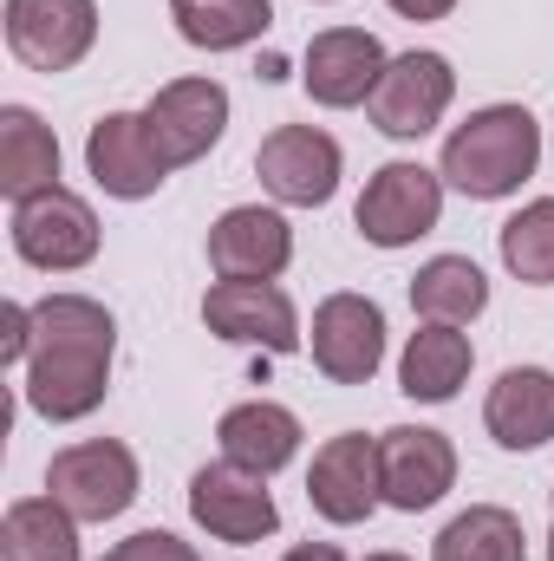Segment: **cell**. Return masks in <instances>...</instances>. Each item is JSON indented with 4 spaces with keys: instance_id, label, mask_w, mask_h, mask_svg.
<instances>
[{
    "instance_id": "15",
    "label": "cell",
    "mask_w": 554,
    "mask_h": 561,
    "mask_svg": "<svg viewBox=\"0 0 554 561\" xmlns=\"http://www.w3.org/2000/svg\"><path fill=\"white\" fill-rule=\"evenodd\" d=\"M203 320L229 346H262V353H300V313L275 280H216L203 294Z\"/></svg>"
},
{
    "instance_id": "9",
    "label": "cell",
    "mask_w": 554,
    "mask_h": 561,
    "mask_svg": "<svg viewBox=\"0 0 554 561\" xmlns=\"http://www.w3.org/2000/svg\"><path fill=\"white\" fill-rule=\"evenodd\" d=\"M313 366L333 386H366L385 366V313L366 294H326L313 307Z\"/></svg>"
},
{
    "instance_id": "14",
    "label": "cell",
    "mask_w": 554,
    "mask_h": 561,
    "mask_svg": "<svg viewBox=\"0 0 554 561\" xmlns=\"http://www.w3.org/2000/svg\"><path fill=\"white\" fill-rule=\"evenodd\" d=\"M143 125H150V144L163 150L170 170L209 157L222 131H229V92L216 79H170L150 105H143Z\"/></svg>"
},
{
    "instance_id": "6",
    "label": "cell",
    "mask_w": 554,
    "mask_h": 561,
    "mask_svg": "<svg viewBox=\"0 0 554 561\" xmlns=\"http://www.w3.org/2000/svg\"><path fill=\"white\" fill-rule=\"evenodd\" d=\"M385 66H392V53L379 46V33H366V26H326V33L307 39L300 85H307L313 105H326V112H353V105H372Z\"/></svg>"
},
{
    "instance_id": "17",
    "label": "cell",
    "mask_w": 554,
    "mask_h": 561,
    "mask_svg": "<svg viewBox=\"0 0 554 561\" xmlns=\"http://www.w3.org/2000/svg\"><path fill=\"white\" fill-rule=\"evenodd\" d=\"M293 262V229L280 209L235 203L209 222V268L222 280H275Z\"/></svg>"
},
{
    "instance_id": "27",
    "label": "cell",
    "mask_w": 554,
    "mask_h": 561,
    "mask_svg": "<svg viewBox=\"0 0 554 561\" xmlns=\"http://www.w3.org/2000/svg\"><path fill=\"white\" fill-rule=\"evenodd\" d=\"M105 561H203V556L183 536H170V529H138V536H125Z\"/></svg>"
},
{
    "instance_id": "32",
    "label": "cell",
    "mask_w": 554,
    "mask_h": 561,
    "mask_svg": "<svg viewBox=\"0 0 554 561\" xmlns=\"http://www.w3.org/2000/svg\"><path fill=\"white\" fill-rule=\"evenodd\" d=\"M549 561H554V529H549Z\"/></svg>"
},
{
    "instance_id": "1",
    "label": "cell",
    "mask_w": 554,
    "mask_h": 561,
    "mask_svg": "<svg viewBox=\"0 0 554 561\" xmlns=\"http://www.w3.org/2000/svg\"><path fill=\"white\" fill-rule=\"evenodd\" d=\"M112 353H118V320L92 294H46L33 300V353L20 399L53 424L92 419L112 392Z\"/></svg>"
},
{
    "instance_id": "5",
    "label": "cell",
    "mask_w": 554,
    "mask_h": 561,
    "mask_svg": "<svg viewBox=\"0 0 554 561\" xmlns=\"http://www.w3.org/2000/svg\"><path fill=\"white\" fill-rule=\"evenodd\" d=\"M437 216H443V176L424 163H405V157L372 170V183L353 209V222L372 249H412L417 236L437 229Z\"/></svg>"
},
{
    "instance_id": "26",
    "label": "cell",
    "mask_w": 554,
    "mask_h": 561,
    "mask_svg": "<svg viewBox=\"0 0 554 561\" xmlns=\"http://www.w3.org/2000/svg\"><path fill=\"white\" fill-rule=\"evenodd\" d=\"M503 268L529 287H554V196L522 203L503 222Z\"/></svg>"
},
{
    "instance_id": "2",
    "label": "cell",
    "mask_w": 554,
    "mask_h": 561,
    "mask_svg": "<svg viewBox=\"0 0 554 561\" xmlns=\"http://www.w3.org/2000/svg\"><path fill=\"white\" fill-rule=\"evenodd\" d=\"M542 163V125L529 105H483L470 112L450 138H443V163L437 176L470 196V203H503L516 196Z\"/></svg>"
},
{
    "instance_id": "22",
    "label": "cell",
    "mask_w": 554,
    "mask_h": 561,
    "mask_svg": "<svg viewBox=\"0 0 554 561\" xmlns=\"http://www.w3.org/2000/svg\"><path fill=\"white\" fill-rule=\"evenodd\" d=\"M0 556L7 561H79V516L53 496H20L0 516Z\"/></svg>"
},
{
    "instance_id": "30",
    "label": "cell",
    "mask_w": 554,
    "mask_h": 561,
    "mask_svg": "<svg viewBox=\"0 0 554 561\" xmlns=\"http://www.w3.org/2000/svg\"><path fill=\"white\" fill-rule=\"evenodd\" d=\"M280 561H346V556H339L333 542H300V549H287Z\"/></svg>"
},
{
    "instance_id": "4",
    "label": "cell",
    "mask_w": 554,
    "mask_h": 561,
    "mask_svg": "<svg viewBox=\"0 0 554 561\" xmlns=\"http://www.w3.org/2000/svg\"><path fill=\"white\" fill-rule=\"evenodd\" d=\"M13 255L26 268H46V275H72L99 255V216L85 196H72L66 183L13 203Z\"/></svg>"
},
{
    "instance_id": "20",
    "label": "cell",
    "mask_w": 554,
    "mask_h": 561,
    "mask_svg": "<svg viewBox=\"0 0 554 561\" xmlns=\"http://www.w3.org/2000/svg\"><path fill=\"white\" fill-rule=\"evenodd\" d=\"M470 366H476L470 333H457V327H443V320H424L412 340H405V359H399V392H405V399H417V405H450V399L463 392Z\"/></svg>"
},
{
    "instance_id": "7",
    "label": "cell",
    "mask_w": 554,
    "mask_h": 561,
    "mask_svg": "<svg viewBox=\"0 0 554 561\" xmlns=\"http://www.w3.org/2000/svg\"><path fill=\"white\" fill-rule=\"evenodd\" d=\"M189 516H196L216 542H229V549H255V542H268L280 529L268 477H249V470H235L229 457H222V463H203V470L189 477Z\"/></svg>"
},
{
    "instance_id": "31",
    "label": "cell",
    "mask_w": 554,
    "mask_h": 561,
    "mask_svg": "<svg viewBox=\"0 0 554 561\" xmlns=\"http://www.w3.org/2000/svg\"><path fill=\"white\" fill-rule=\"evenodd\" d=\"M366 561H412V556H399V549H385V556H366Z\"/></svg>"
},
{
    "instance_id": "29",
    "label": "cell",
    "mask_w": 554,
    "mask_h": 561,
    "mask_svg": "<svg viewBox=\"0 0 554 561\" xmlns=\"http://www.w3.org/2000/svg\"><path fill=\"white\" fill-rule=\"evenodd\" d=\"M385 7H392L399 20H450L457 0H385Z\"/></svg>"
},
{
    "instance_id": "25",
    "label": "cell",
    "mask_w": 554,
    "mask_h": 561,
    "mask_svg": "<svg viewBox=\"0 0 554 561\" xmlns=\"http://www.w3.org/2000/svg\"><path fill=\"white\" fill-rule=\"evenodd\" d=\"M412 307L424 320H443V327H463L489 307V280L470 255H430L412 275Z\"/></svg>"
},
{
    "instance_id": "21",
    "label": "cell",
    "mask_w": 554,
    "mask_h": 561,
    "mask_svg": "<svg viewBox=\"0 0 554 561\" xmlns=\"http://www.w3.org/2000/svg\"><path fill=\"white\" fill-rule=\"evenodd\" d=\"M59 183V138L33 105H0V196L26 203Z\"/></svg>"
},
{
    "instance_id": "16",
    "label": "cell",
    "mask_w": 554,
    "mask_h": 561,
    "mask_svg": "<svg viewBox=\"0 0 554 561\" xmlns=\"http://www.w3.org/2000/svg\"><path fill=\"white\" fill-rule=\"evenodd\" d=\"M85 170H92V183H99L105 196H118V203L157 196L163 176H170L163 150L150 144L143 112H105V118L92 125V138H85Z\"/></svg>"
},
{
    "instance_id": "12",
    "label": "cell",
    "mask_w": 554,
    "mask_h": 561,
    "mask_svg": "<svg viewBox=\"0 0 554 561\" xmlns=\"http://www.w3.org/2000/svg\"><path fill=\"white\" fill-rule=\"evenodd\" d=\"M307 503L339 529L366 523L385 503V490H379V437H366V431L326 437L313 450V470H307Z\"/></svg>"
},
{
    "instance_id": "24",
    "label": "cell",
    "mask_w": 554,
    "mask_h": 561,
    "mask_svg": "<svg viewBox=\"0 0 554 561\" xmlns=\"http://www.w3.org/2000/svg\"><path fill=\"white\" fill-rule=\"evenodd\" d=\"M430 561H529V536H522L516 510L470 503L463 516L443 523V536L430 542Z\"/></svg>"
},
{
    "instance_id": "8",
    "label": "cell",
    "mask_w": 554,
    "mask_h": 561,
    "mask_svg": "<svg viewBox=\"0 0 554 561\" xmlns=\"http://www.w3.org/2000/svg\"><path fill=\"white\" fill-rule=\"evenodd\" d=\"M339 170H346V157H339V144L326 138L320 125H280V131H268L262 150H255L262 190H268L275 203H287V209H320V203H333Z\"/></svg>"
},
{
    "instance_id": "19",
    "label": "cell",
    "mask_w": 554,
    "mask_h": 561,
    "mask_svg": "<svg viewBox=\"0 0 554 561\" xmlns=\"http://www.w3.org/2000/svg\"><path fill=\"white\" fill-rule=\"evenodd\" d=\"M216 444L235 470L249 477H275L300 457V419L275 405V399H249V405H229L222 424H216Z\"/></svg>"
},
{
    "instance_id": "13",
    "label": "cell",
    "mask_w": 554,
    "mask_h": 561,
    "mask_svg": "<svg viewBox=\"0 0 554 561\" xmlns=\"http://www.w3.org/2000/svg\"><path fill=\"white\" fill-rule=\"evenodd\" d=\"M379 490L405 516L443 503L457 490V450H450V437L430 431V424H392L379 437Z\"/></svg>"
},
{
    "instance_id": "28",
    "label": "cell",
    "mask_w": 554,
    "mask_h": 561,
    "mask_svg": "<svg viewBox=\"0 0 554 561\" xmlns=\"http://www.w3.org/2000/svg\"><path fill=\"white\" fill-rule=\"evenodd\" d=\"M26 353H33V307L7 300V313H0V366H26Z\"/></svg>"
},
{
    "instance_id": "18",
    "label": "cell",
    "mask_w": 554,
    "mask_h": 561,
    "mask_svg": "<svg viewBox=\"0 0 554 561\" xmlns=\"http://www.w3.org/2000/svg\"><path fill=\"white\" fill-rule=\"evenodd\" d=\"M483 424L503 450H542L554 437V373L549 366H509L483 399Z\"/></svg>"
},
{
    "instance_id": "11",
    "label": "cell",
    "mask_w": 554,
    "mask_h": 561,
    "mask_svg": "<svg viewBox=\"0 0 554 561\" xmlns=\"http://www.w3.org/2000/svg\"><path fill=\"white\" fill-rule=\"evenodd\" d=\"M450 99H457V72H450V59L443 53H399L392 66H385V79H379V92H372V125L385 131V138H424V131H437L443 125V112H450Z\"/></svg>"
},
{
    "instance_id": "10",
    "label": "cell",
    "mask_w": 554,
    "mask_h": 561,
    "mask_svg": "<svg viewBox=\"0 0 554 561\" xmlns=\"http://www.w3.org/2000/svg\"><path fill=\"white\" fill-rule=\"evenodd\" d=\"M99 39L92 0H7V53L33 72H72Z\"/></svg>"
},
{
    "instance_id": "3",
    "label": "cell",
    "mask_w": 554,
    "mask_h": 561,
    "mask_svg": "<svg viewBox=\"0 0 554 561\" xmlns=\"http://www.w3.org/2000/svg\"><path fill=\"white\" fill-rule=\"evenodd\" d=\"M46 496L66 503L79 523H112L138 503V457L118 444V437H85V444H66L53 463H46Z\"/></svg>"
},
{
    "instance_id": "23",
    "label": "cell",
    "mask_w": 554,
    "mask_h": 561,
    "mask_svg": "<svg viewBox=\"0 0 554 561\" xmlns=\"http://www.w3.org/2000/svg\"><path fill=\"white\" fill-rule=\"evenodd\" d=\"M170 20L196 53H235L275 26V0H170Z\"/></svg>"
}]
</instances>
